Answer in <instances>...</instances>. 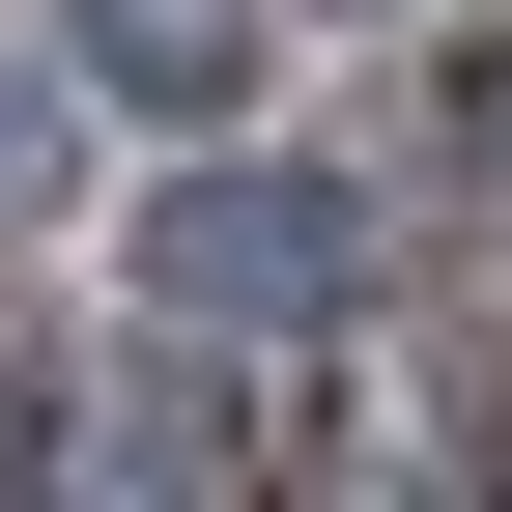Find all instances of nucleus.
<instances>
[{
    "label": "nucleus",
    "instance_id": "nucleus-2",
    "mask_svg": "<svg viewBox=\"0 0 512 512\" xmlns=\"http://www.w3.org/2000/svg\"><path fill=\"white\" fill-rule=\"evenodd\" d=\"M57 86L143 114V143H228L256 114V0H57Z\"/></svg>",
    "mask_w": 512,
    "mask_h": 512
},
{
    "label": "nucleus",
    "instance_id": "nucleus-3",
    "mask_svg": "<svg viewBox=\"0 0 512 512\" xmlns=\"http://www.w3.org/2000/svg\"><path fill=\"white\" fill-rule=\"evenodd\" d=\"M29 512H200V427H171V399H114V370H86V399L29 427Z\"/></svg>",
    "mask_w": 512,
    "mask_h": 512
},
{
    "label": "nucleus",
    "instance_id": "nucleus-1",
    "mask_svg": "<svg viewBox=\"0 0 512 512\" xmlns=\"http://www.w3.org/2000/svg\"><path fill=\"white\" fill-rule=\"evenodd\" d=\"M114 285H143L171 342H313V313H342V200H285V171H200V200L114 256Z\"/></svg>",
    "mask_w": 512,
    "mask_h": 512
},
{
    "label": "nucleus",
    "instance_id": "nucleus-4",
    "mask_svg": "<svg viewBox=\"0 0 512 512\" xmlns=\"http://www.w3.org/2000/svg\"><path fill=\"white\" fill-rule=\"evenodd\" d=\"M29 171H57V114H29V86H0V200H29Z\"/></svg>",
    "mask_w": 512,
    "mask_h": 512
}]
</instances>
